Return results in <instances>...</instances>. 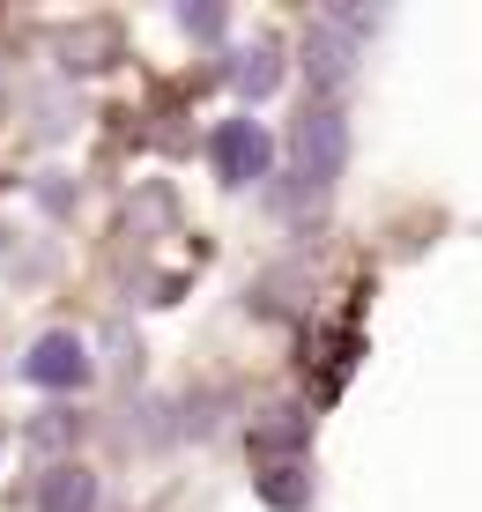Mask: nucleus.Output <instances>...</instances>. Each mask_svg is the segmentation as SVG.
<instances>
[{"instance_id":"nucleus-5","label":"nucleus","mask_w":482,"mask_h":512,"mask_svg":"<svg viewBox=\"0 0 482 512\" xmlns=\"http://www.w3.org/2000/svg\"><path fill=\"white\" fill-rule=\"evenodd\" d=\"M238 90H245V97H267V90H275V52H267V45H260V52H245Z\"/></svg>"},{"instance_id":"nucleus-3","label":"nucleus","mask_w":482,"mask_h":512,"mask_svg":"<svg viewBox=\"0 0 482 512\" xmlns=\"http://www.w3.org/2000/svg\"><path fill=\"white\" fill-rule=\"evenodd\" d=\"M23 379H38V386H82V379H89V357H82V342H75V334H45V342L30 349Z\"/></svg>"},{"instance_id":"nucleus-2","label":"nucleus","mask_w":482,"mask_h":512,"mask_svg":"<svg viewBox=\"0 0 482 512\" xmlns=\"http://www.w3.org/2000/svg\"><path fill=\"white\" fill-rule=\"evenodd\" d=\"M216 164H223L230 186L260 179V171H267V134L253 127V119H230V127H216Z\"/></svg>"},{"instance_id":"nucleus-1","label":"nucleus","mask_w":482,"mask_h":512,"mask_svg":"<svg viewBox=\"0 0 482 512\" xmlns=\"http://www.w3.org/2000/svg\"><path fill=\"white\" fill-rule=\"evenodd\" d=\"M342 156H349V127H342V112H312L305 127H297V164H305L312 193H327L334 179H342Z\"/></svg>"},{"instance_id":"nucleus-6","label":"nucleus","mask_w":482,"mask_h":512,"mask_svg":"<svg viewBox=\"0 0 482 512\" xmlns=\"http://www.w3.org/2000/svg\"><path fill=\"white\" fill-rule=\"evenodd\" d=\"M297 438H305V423H267L260 446H297Z\"/></svg>"},{"instance_id":"nucleus-4","label":"nucleus","mask_w":482,"mask_h":512,"mask_svg":"<svg viewBox=\"0 0 482 512\" xmlns=\"http://www.w3.org/2000/svg\"><path fill=\"white\" fill-rule=\"evenodd\" d=\"M97 505V475L89 468H52L38 483V512H89Z\"/></svg>"}]
</instances>
